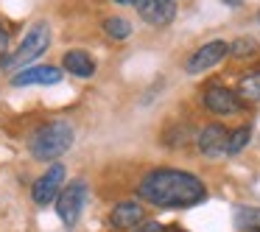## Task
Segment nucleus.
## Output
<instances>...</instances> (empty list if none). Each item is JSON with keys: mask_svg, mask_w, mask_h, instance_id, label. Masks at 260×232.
I'll return each mask as SVG.
<instances>
[{"mask_svg": "<svg viewBox=\"0 0 260 232\" xmlns=\"http://www.w3.org/2000/svg\"><path fill=\"white\" fill-rule=\"evenodd\" d=\"M143 202H151L154 207L176 210V207H196L207 198V187L199 176L176 168H159L143 176L137 187Z\"/></svg>", "mask_w": 260, "mask_h": 232, "instance_id": "nucleus-1", "label": "nucleus"}, {"mask_svg": "<svg viewBox=\"0 0 260 232\" xmlns=\"http://www.w3.org/2000/svg\"><path fill=\"white\" fill-rule=\"evenodd\" d=\"M70 146H73V126L68 120H51V123L40 126L31 137V157L40 162H51V159L62 157Z\"/></svg>", "mask_w": 260, "mask_h": 232, "instance_id": "nucleus-2", "label": "nucleus"}, {"mask_svg": "<svg viewBox=\"0 0 260 232\" xmlns=\"http://www.w3.org/2000/svg\"><path fill=\"white\" fill-rule=\"evenodd\" d=\"M48 42H51V25H48L45 20H40V23H34L28 28V34L23 37V42L0 62V68L3 70H23L25 64L34 62L40 53H45Z\"/></svg>", "mask_w": 260, "mask_h": 232, "instance_id": "nucleus-3", "label": "nucleus"}, {"mask_svg": "<svg viewBox=\"0 0 260 232\" xmlns=\"http://www.w3.org/2000/svg\"><path fill=\"white\" fill-rule=\"evenodd\" d=\"M87 196H90V190H87L84 179H76V182H70L68 187H62V193H59V198H56V213L68 226L79 221L81 210H84V204H87Z\"/></svg>", "mask_w": 260, "mask_h": 232, "instance_id": "nucleus-4", "label": "nucleus"}, {"mask_svg": "<svg viewBox=\"0 0 260 232\" xmlns=\"http://www.w3.org/2000/svg\"><path fill=\"white\" fill-rule=\"evenodd\" d=\"M202 101H204V107H207L213 115H238L243 109V98L238 95L235 90L221 87V84L207 87V92L202 95Z\"/></svg>", "mask_w": 260, "mask_h": 232, "instance_id": "nucleus-5", "label": "nucleus"}, {"mask_svg": "<svg viewBox=\"0 0 260 232\" xmlns=\"http://www.w3.org/2000/svg\"><path fill=\"white\" fill-rule=\"evenodd\" d=\"M230 53V42H224V40H210L207 45H202L196 53H193L190 59H187V73L190 76H199V73H204V70H210V68H215V64L221 62V59Z\"/></svg>", "mask_w": 260, "mask_h": 232, "instance_id": "nucleus-6", "label": "nucleus"}, {"mask_svg": "<svg viewBox=\"0 0 260 232\" xmlns=\"http://www.w3.org/2000/svg\"><path fill=\"white\" fill-rule=\"evenodd\" d=\"M62 182H64V168L62 165H51V168L34 182V187H31L34 202L45 207V204L53 202V198H59V193H62Z\"/></svg>", "mask_w": 260, "mask_h": 232, "instance_id": "nucleus-7", "label": "nucleus"}, {"mask_svg": "<svg viewBox=\"0 0 260 232\" xmlns=\"http://www.w3.org/2000/svg\"><path fill=\"white\" fill-rule=\"evenodd\" d=\"M196 143H199V151H202L204 157H213V159L224 157L226 146H230V131H226L221 123H210V126H204V129L199 131Z\"/></svg>", "mask_w": 260, "mask_h": 232, "instance_id": "nucleus-8", "label": "nucleus"}, {"mask_svg": "<svg viewBox=\"0 0 260 232\" xmlns=\"http://www.w3.org/2000/svg\"><path fill=\"white\" fill-rule=\"evenodd\" d=\"M135 9L148 25H168L176 17L174 0H135Z\"/></svg>", "mask_w": 260, "mask_h": 232, "instance_id": "nucleus-9", "label": "nucleus"}, {"mask_svg": "<svg viewBox=\"0 0 260 232\" xmlns=\"http://www.w3.org/2000/svg\"><path fill=\"white\" fill-rule=\"evenodd\" d=\"M62 81V70L51 68V64H37V68H25L12 76L14 87H31V84H59Z\"/></svg>", "mask_w": 260, "mask_h": 232, "instance_id": "nucleus-10", "label": "nucleus"}, {"mask_svg": "<svg viewBox=\"0 0 260 232\" xmlns=\"http://www.w3.org/2000/svg\"><path fill=\"white\" fill-rule=\"evenodd\" d=\"M109 221H112L115 229H129V226L140 224L143 221V204L140 202H120L118 207L112 210Z\"/></svg>", "mask_w": 260, "mask_h": 232, "instance_id": "nucleus-11", "label": "nucleus"}, {"mask_svg": "<svg viewBox=\"0 0 260 232\" xmlns=\"http://www.w3.org/2000/svg\"><path fill=\"white\" fill-rule=\"evenodd\" d=\"M62 64L68 68V73L79 76V79H90V76L95 73V62H92L90 53H84V51H68L62 56Z\"/></svg>", "mask_w": 260, "mask_h": 232, "instance_id": "nucleus-12", "label": "nucleus"}, {"mask_svg": "<svg viewBox=\"0 0 260 232\" xmlns=\"http://www.w3.org/2000/svg\"><path fill=\"white\" fill-rule=\"evenodd\" d=\"M235 226L241 232H260V210L257 207H235Z\"/></svg>", "mask_w": 260, "mask_h": 232, "instance_id": "nucleus-13", "label": "nucleus"}, {"mask_svg": "<svg viewBox=\"0 0 260 232\" xmlns=\"http://www.w3.org/2000/svg\"><path fill=\"white\" fill-rule=\"evenodd\" d=\"M238 95L249 104H260V70L257 73H249L241 79V87H238Z\"/></svg>", "mask_w": 260, "mask_h": 232, "instance_id": "nucleus-14", "label": "nucleus"}, {"mask_svg": "<svg viewBox=\"0 0 260 232\" xmlns=\"http://www.w3.org/2000/svg\"><path fill=\"white\" fill-rule=\"evenodd\" d=\"M104 31L112 40H126L132 34V23H126L123 17H109V20H104Z\"/></svg>", "mask_w": 260, "mask_h": 232, "instance_id": "nucleus-15", "label": "nucleus"}, {"mask_svg": "<svg viewBox=\"0 0 260 232\" xmlns=\"http://www.w3.org/2000/svg\"><path fill=\"white\" fill-rule=\"evenodd\" d=\"M254 53H257V42L252 37H241V40H235L230 45V56H235V59H249Z\"/></svg>", "mask_w": 260, "mask_h": 232, "instance_id": "nucleus-16", "label": "nucleus"}, {"mask_svg": "<svg viewBox=\"0 0 260 232\" xmlns=\"http://www.w3.org/2000/svg\"><path fill=\"white\" fill-rule=\"evenodd\" d=\"M249 137H252V129H249V126H241V129L230 131V146H226V154H230V157L241 154L243 146L249 143Z\"/></svg>", "mask_w": 260, "mask_h": 232, "instance_id": "nucleus-17", "label": "nucleus"}, {"mask_svg": "<svg viewBox=\"0 0 260 232\" xmlns=\"http://www.w3.org/2000/svg\"><path fill=\"white\" fill-rule=\"evenodd\" d=\"M171 135H176V137H168V146H185L187 140H190V129H187V126H179V129L176 131H171Z\"/></svg>", "mask_w": 260, "mask_h": 232, "instance_id": "nucleus-18", "label": "nucleus"}, {"mask_svg": "<svg viewBox=\"0 0 260 232\" xmlns=\"http://www.w3.org/2000/svg\"><path fill=\"white\" fill-rule=\"evenodd\" d=\"M9 56V31L0 25V62Z\"/></svg>", "mask_w": 260, "mask_h": 232, "instance_id": "nucleus-19", "label": "nucleus"}, {"mask_svg": "<svg viewBox=\"0 0 260 232\" xmlns=\"http://www.w3.org/2000/svg\"><path fill=\"white\" fill-rule=\"evenodd\" d=\"M135 232H165V226L159 224V221H146V224H140Z\"/></svg>", "mask_w": 260, "mask_h": 232, "instance_id": "nucleus-20", "label": "nucleus"}, {"mask_svg": "<svg viewBox=\"0 0 260 232\" xmlns=\"http://www.w3.org/2000/svg\"><path fill=\"white\" fill-rule=\"evenodd\" d=\"M115 3H120V6H135V0H115Z\"/></svg>", "mask_w": 260, "mask_h": 232, "instance_id": "nucleus-21", "label": "nucleus"}, {"mask_svg": "<svg viewBox=\"0 0 260 232\" xmlns=\"http://www.w3.org/2000/svg\"><path fill=\"white\" fill-rule=\"evenodd\" d=\"M224 3H226V6H241L243 0H224Z\"/></svg>", "mask_w": 260, "mask_h": 232, "instance_id": "nucleus-22", "label": "nucleus"}, {"mask_svg": "<svg viewBox=\"0 0 260 232\" xmlns=\"http://www.w3.org/2000/svg\"><path fill=\"white\" fill-rule=\"evenodd\" d=\"M257 23H260V12H257Z\"/></svg>", "mask_w": 260, "mask_h": 232, "instance_id": "nucleus-23", "label": "nucleus"}]
</instances>
